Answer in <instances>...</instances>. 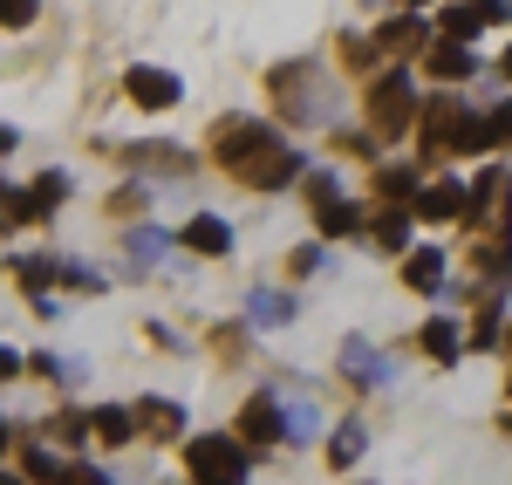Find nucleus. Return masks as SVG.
<instances>
[{
  "label": "nucleus",
  "mask_w": 512,
  "mask_h": 485,
  "mask_svg": "<svg viewBox=\"0 0 512 485\" xmlns=\"http://www.w3.org/2000/svg\"><path fill=\"white\" fill-rule=\"evenodd\" d=\"M205 151H212V164H219L226 178H239V185L253 192V185L274 171V158L287 151V144H280L274 123H260V117H219L212 137H205Z\"/></svg>",
  "instance_id": "nucleus-1"
},
{
  "label": "nucleus",
  "mask_w": 512,
  "mask_h": 485,
  "mask_svg": "<svg viewBox=\"0 0 512 485\" xmlns=\"http://www.w3.org/2000/svg\"><path fill=\"white\" fill-rule=\"evenodd\" d=\"M267 96H274V117L287 123H328V110H335V96H328V76H321V62H280V69H267Z\"/></svg>",
  "instance_id": "nucleus-2"
},
{
  "label": "nucleus",
  "mask_w": 512,
  "mask_h": 485,
  "mask_svg": "<svg viewBox=\"0 0 512 485\" xmlns=\"http://www.w3.org/2000/svg\"><path fill=\"white\" fill-rule=\"evenodd\" d=\"M362 117H369V137H376V144L410 137V130L424 123V103H417V89H410V69H383V76L369 82Z\"/></svg>",
  "instance_id": "nucleus-3"
},
{
  "label": "nucleus",
  "mask_w": 512,
  "mask_h": 485,
  "mask_svg": "<svg viewBox=\"0 0 512 485\" xmlns=\"http://www.w3.org/2000/svg\"><path fill=\"white\" fill-rule=\"evenodd\" d=\"M246 465H253V451L239 438H219V431L185 445V479L192 485H246Z\"/></svg>",
  "instance_id": "nucleus-4"
},
{
  "label": "nucleus",
  "mask_w": 512,
  "mask_h": 485,
  "mask_svg": "<svg viewBox=\"0 0 512 485\" xmlns=\"http://www.w3.org/2000/svg\"><path fill=\"white\" fill-rule=\"evenodd\" d=\"M465 123H472L465 96H431V103H424V123H417V158H424V164L458 158V137H465Z\"/></svg>",
  "instance_id": "nucleus-5"
},
{
  "label": "nucleus",
  "mask_w": 512,
  "mask_h": 485,
  "mask_svg": "<svg viewBox=\"0 0 512 485\" xmlns=\"http://www.w3.org/2000/svg\"><path fill=\"white\" fill-rule=\"evenodd\" d=\"M233 438L246 451H267V445H287V404H280L274 390H253L233 417Z\"/></svg>",
  "instance_id": "nucleus-6"
},
{
  "label": "nucleus",
  "mask_w": 512,
  "mask_h": 485,
  "mask_svg": "<svg viewBox=\"0 0 512 485\" xmlns=\"http://www.w3.org/2000/svg\"><path fill=\"white\" fill-rule=\"evenodd\" d=\"M69 199V171H41L35 185H7V226H41Z\"/></svg>",
  "instance_id": "nucleus-7"
},
{
  "label": "nucleus",
  "mask_w": 512,
  "mask_h": 485,
  "mask_svg": "<svg viewBox=\"0 0 512 485\" xmlns=\"http://www.w3.org/2000/svg\"><path fill=\"white\" fill-rule=\"evenodd\" d=\"M117 158L137 171V185H144V178H192V171H198V158L185 151V144H171V137H144V144H123Z\"/></svg>",
  "instance_id": "nucleus-8"
},
{
  "label": "nucleus",
  "mask_w": 512,
  "mask_h": 485,
  "mask_svg": "<svg viewBox=\"0 0 512 485\" xmlns=\"http://www.w3.org/2000/svg\"><path fill=\"white\" fill-rule=\"evenodd\" d=\"M335 369L349 376L355 390H383V383L396 376V363L383 356V349H376V342H362V335H349V342L335 349Z\"/></svg>",
  "instance_id": "nucleus-9"
},
{
  "label": "nucleus",
  "mask_w": 512,
  "mask_h": 485,
  "mask_svg": "<svg viewBox=\"0 0 512 485\" xmlns=\"http://www.w3.org/2000/svg\"><path fill=\"white\" fill-rule=\"evenodd\" d=\"M185 96V82L171 76V69H151V62H137L130 76H123V103H137V110H171Z\"/></svg>",
  "instance_id": "nucleus-10"
},
{
  "label": "nucleus",
  "mask_w": 512,
  "mask_h": 485,
  "mask_svg": "<svg viewBox=\"0 0 512 485\" xmlns=\"http://www.w3.org/2000/svg\"><path fill=\"white\" fill-rule=\"evenodd\" d=\"M465 212H472V185L465 178H437V185H424V199H417V219H431V226H451Z\"/></svg>",
  "instance_id": "nucleus-11"
},
{
  "label": "nucleus",
  "mask_w": 512,
  "mask_h": 485,
  "mask_svg": "<svg viewBox=\"0 0 512 485\" xmlns=\"http://www.w3.org/2000/svg\"><path fill=\"white\" fill-rule=\"evenodd\" d=\"M178 246L198 253V260H226V253H233V226H226L219 212H192L185 233H178Z\"/></svg>",
  "instance_id": "nucleus-12"
},
{
  "label": "nucleus",
  "mask_w": 512,
  "mask_h": 485,
  "mask_svg": "<svg viewBox=\"0 0 512 485\" xmlns=\"http://www.w3.org/2000/svg\"><path fill=\"white\" fill-rule=\"evenodd\" d=\"M437 21H424V14H390L383 28H376V41H383V55H431L437 41H431Z\"/></svg>",
  "instance_id": "nucleus-13"
},
{
  "label": "nucleus",
  "mask_w": 512,
  "mask_h": 485,
  "mask_svg": "<svg viewBox=\"0 0 512 485\" xmlns=\"http://www.w3.org/2000/svg\"><path fill=\"white\" fill-rule=\"evenodd\" d=\"M417 199H424L417 164H376V205H390V212H417Z\"/></svg>",
  "instance_id": "nucleus-14"
},
{
  "label": "nucleus",
  "mask_w": 512,
  "mask_h": 485,
  "mask_svg": "<svg viewBox=\"0 0 512 485\" xmlns=\"http://www.w3.org/2000/svg\"><path fill=\"white\" fill-rule=\"evenodd\" d=\"M417 349H424V356H431V363H458V356H465V349H472V335H465V328H458V315H431V322L417 328Z\"/></svg>",
  "instance_id": "nucleus-15"
},
{
  "label": "nucleus",
  "mask_w": 512,
  "mask_h": 485,
  "mask_svg": "<svg viewBox=\"0 0 512 485\" xmlns=\"http://www.w3.org/2000/svg\"><path fill=\"white\" fill-rule=\"evenodd\" d=\"M137 431L151 438V445H178V431H185V404H171V397H137Z\"/></svg>",
  "instance_id": "nucleus-16"
},
{
  "label": "nucleus",
  "mask_w": 512,
  "mask_h": 485,
  "mask_svg": "<svg viewBox=\"0 0 512 485\" xmlns=\"http://www.w3.org/2000/svg\"><path fill=\"white\" fill-rule=\"evenodd\" d=\"M41 438L62 445V451H82L96 438V417H89V410H55V417H41Z\"/></svg>",
  "instance_id": "nucleus-17"
},
{
  "label": "nucleus",
  "mask_w": 512,
  "mask_h": 485,
  "mask_svg": "<svg viewBox=\"0 0 512 485\" xmlns=\"http://www.w3.org/2000/svg\"><path fill=\"white\" fill-rule=\"evenodd\" d=\"M424 69H431L437 82H472L478 76V55L465 48V41H437L431 55H424Z\"/></svg>",
  "instance_id": "nucleus-18"
},
{
  "label": "nucleus",
  "mask_w": 512,
  "mask_h": 485,
  "mask_svg": "<svg viewBox=\"0 0 512 485\" xmlns=\"http://www.w3.org/2000/svg\"><path fill=\"white\" fill-rule=\"evenodd\" d=\"M55 281H62V260L55 253H14V287H28L35 301H48Z\"/></svg>",
  "instance_id": "nucleus-19"
},
{
  "label": "nucleus",
  "mask_w": 512,
  "mask_h": 485,
  "mask_svg": "<svg viewBox=\"0 0 512 485\" xmlns=\"http://www.w3.org/2000/svg\"><path fill=\"white\" fill-rule=\"evenodd\" d=\"M315 226H321V240H362L376 219H369V205H328V212H315Z\"/></svg>",
  "instance_id": "nucleus-20"
},
{
  "label": "nucleus",
  "mask_w": 512,
  "mask_h": 485,
  "mask_svg": "<svg viewBox=\"0 0 512 485\" xmlns=\"http://www.w3.org/2000/svg\"><path fill=\"white\" fill-rule=\"evenodd\" d=\"M246 322H253V328H287V322H294V294H280V287H253V294H246Z\"/></svg>",
  "instance_id": "nucleus-21"
},
{
  "label": "nucleus",
  "mask_w": 512,
  "mask_h": 485,
  "mask_svg": "<svg viewBox=\"0 0 512 485\" xmlns=\"http://www.w3.org/2000/svg\"><path fill=\"white\" fill-rule=\"evenodd\" d=\"M335 55H342V69H349V76H369V69L383 62V41H376V35H355V28H342V35H335Z\"/></svg>",
  "instance_id": "nucleus-22"
},
{
  "label": "nucleus",
  "mask_w": 512,
  "mask_h": 485,
  "mask_svg": "<svg viewBox=\"0 0 512 485\" xmlns=\"http://www.w3.org/2000/svg\"><path fill=\"white\" fill-rule=\"evenodd\" d=\"M403 287L437 294V287H444V253H437V246H410V260H403Z\"/></svg>",
  "instance_id": "nucleus-23"
},
{
  "label": "nucleus",
  "mask_w": 512,
  "mask_h": 485,
  "mask_svg": "<svg viewBox=\"0 0 512 485\" xmlns=\"http://www.w3.org/2000/svg\"><path fill=\"white\" fill-rule=\"evenodd\" d=\"M362 451H369V431H362V417H342V424L328 431V465H335V472H349Z\"/></svg>",
  "instance_id": "nucleus-24"
},
{
  "label": "nucleus",
  "mask_w": 512,
  "mask_h": 485,
  "mask_svg": "<svg viewBox=\"0 0 512 485\" xmlns=\"http://www.w3.org/2000/svg\"><path fill=\"white\" fill-rule=\"evenodd\" d=\"M89 417H96V445H130L137 438V410L130 404H96Z\"/></svg>",
  "instance_id": "nucleus-25"
},
{
  "label": "nucleus",
  "mask_w": 512,
  "mask_h": 485,
  "mask_svg": "<svg viewBox=\"0 0 512 485\" xmlns=\"http://www.w3.org/2000/svg\"><path fill=\"white\" fill-rule=\"evenodd\" d=\"M369 240L383 246L390 260H410V212H390V205H383V212H376V226H369Z\"/></svg>",
  "instance_id": "nucleus-26"
},
{
  "label": "nucleus",
  "mask_w": 512,
  "mask_h": 485,
  "mask_svg": "<svg viewBox=\"0 0 512 485\" xmlns=\"http://www.w3.org/2000/svg\"><path fill=\"white\" fill-rule=\"evenodd\" d=\"M14 472H21V479H35V485H62V479H69V465H62L55 451H41V445L14 451Z\"/></svg>",
  "instance_id": "nucleus-27"
},
{
  "label": "nucleus",
  "mask_w": 512,
  "mask_h": 485,
  "mask_svg": "<svg viewBox=\"0 0 512 485\" xmlns=\"http://www.w3.org/2000/svg\"><path fill=\"white\" fill-rule=\"evenodd\" d=\"M164 253H171V233H158L151 219H144V226H130V267H137V274H144V267H158Z\"/></svg>",
  "instance_id": "nucleus-28"
},
{
  "label": "nucleus",
  "mask_w": 512,
  "mask_h": 485,
  "mask_svg": "<svg viewBox=\"0 0 512 485\" xmlns=\"http://www.w3.org/2000/svg\"><path fill=\"white\" fill-rule=\"evenodd\" d=\"M315 438H321V410H315V397L287 404V445H315Z\"/></svg>",
  "instance_id": "nucleus-29"
},
{
  "label": "nucleus",
  "mask_w": 512,
  "mask_h": 485,
  "mask_svg": "<svg viewBox=\"0 0 512 485\" xmlns=\"http://www.w3.org/2000/svg\"><path fill=\"white\" fill-rule=\"evenodd\" d=\"M205 342H212V356H219L226 369H239V363H246V328H239V322H219L212 335H205Z\"/></svg>",
  "instance_id": "nucleus-30"
},
{
  "label": "nucleus",
  "mask_w": 512,
  "mask_h": 485,
  "mask_svg": "<svg viewBox=\"0 0 512 485\" xmlns=\"http://www.w3.org/2000/svg\"><path fill=\"white\" fill-rule=\"evenodd\" d=\"M301 199L315 205V212L342 205V185H335V171H308V178H301Z\"/></svg>",
  "instance_id": "nucleus-31"
},
{
  "label": "nucleus",
  "mask_w": 512,
  "mask_h": 485,
  "mask_svg": "<svg viewBox=\"0 0 512 485\" xmlns=\"http://www.w3.org/2000/svg\"><path fill=\"white\" fill-rule=\"evenodd\" d=\"M144 212H151V192H144V185H117V192H110V219H137V226H144Z\"/></svg>",
  "instance_id": "nucleus-32"
},
{
  "label": "nucleus",
  "mask_w": 512,
  "mask_h": 485,
  "mask_svg": "<svg viewBox=\"0 0 512 485\" xmlns=\"http://www.w3.org/2000/svg\"><path fill=\"white\" fill-rule=\"evenodd\" d=\"M335 158L376 164V137H369V123H362V130H335Z\"/></svg>",
  "instance_id": "nucleus-33"
},
{
  "label": "nucleus",
  "mask_w": 512,
  "mask_h": 485,
  "mask_svg": "<svg viewBox=\"0 0 512 485\" xmlns=\"http://www.w3.org/2000/svg\"><path fill=\"white\" fill-rule=\"evenodd\" d=\"M62 287H69V294H103V274H96V267H82V260H62Z\"/></svg>",
  "instance_id": "nucleus-34"
},
{
  "label": "nucleus",
  "mask_w": 512,
  "mask_h": 485,
  "mask_svg": "<svg viewBox=\"0 0 512 485\" xmlns=\"http://www.w3.org/2000/svg\"><path fill=\"white\" fill-rule=\"evenodd\" d=\"M321 267H328V253H321L315 240H308V246H294V253H287V281H308V274H321Z\"/></svg>",
  "instance_id": "nucleus-35"
},
{
  "label": "nucleus",
  "mask_w": 512,
  "mask_h": 485,
  "mask_svg": "<svg viewBox=\"0 0 512 485\" xmlns=\"http://www.w3.org/2000/svg\"><path fill=\"white\" fill-rule=\"evenodd\" d=\"M485 123H492V151H512V103H499Z\"/></svg>",
  "instance_id": "nucleus-36"
},
{
  "label": "nucleus",
  "mask_w": 512,
  "mask_h": 485,
  "mask_svg": "<svg viewBox=\"0 0 512 485\" xmlns=\"http://www.w3.org/2000/svg\"><path fill=\"white\" fill-rule=\"evenodd\" d=\"M62 485H110V472H96V465H69V479Z\"/></svg>",
  "instance_id": "nucleus-37"
},
{
  "label": "nucleus",
  "mask_w": 512,
  "mask_h": 485,
  "mask_svg": "<svg viewBox=\"0 0 512 485\" xmlns=\"http://www.w3.org/2000/svg\"><path fill=\"white\" fill-rule=\"evenodd\" d=\"M499 76H506V82H512V41H506V55H499Z\"/></svg>",
  "instance_id": "nucleus-38"
},
{
  "label": "nucleus",
  "mask_w": 512,
  "mask_h": 485,
  "mask_svg": "<svg viewBox=\"0 0 512 485\" xmlns=\"http://www.w3.org/2000/svg\"><path fill=\"white\" fill-rule=\"evenodd\" d=\"M499 431H506V438H512V410H506V417H499Z\"/></svg>",
  "instance_id": "nucleus-39"
},
{
  "label": "nucleus",
  "mask_w": 512,
  "mask_h": 485,
  "mask_svg": "<svg viewBox=\"0 0 512 485\" xmlns=\"http://www.w3.org/2000/svg\"><path fill=\"white\" fill-rule=\"evenodd\" d=\"M0 485H21V472H7V479H0Z\"/></svg>",
  "instance_id": "nucleus-40"
},
{
  "label": "nucleus",
  "mask_w": 512,
  "mask_h": 485,
  "mask_svg": "<svg viewBox=\"0 0 512 485\" xmlns=\"http://www.w3.org/2000/svg\"><path fill=\"white\" fill-rule=\"evenodd\" d=\"M506 397H512V369H506Z\"/></svg>",
  "instance_id": "nucleus-41"
},
{
  "label": "nucleus",
  "mask_w": 512,
  "mask_h": 485,
  "mask_svg": "<svg viewBox=\"0 0 512 485\" xmlns=\"http://www.w3.org/2000/svg\"><path fill=\"white\" fill-rule=\"evenodd\" d=\"M506 349H512V322H506Z\"/></svg>",
  "instance_id": "nucleus-42"
},
{
  "label": "nucleus",
  "mask_w": 512,
  "mask_h": 485,
  "mask_svg": "<svg viewBox=\"0 0 512 485\" xmlns=\"http://www.w3.org/2000/svg\"><path fill=\"white\" fill-rule=\"evenodd\" d=\"M355 485H369V479H355Z\"/></svg>",
  "instance_id": "nucleus-43"
}]
</instances>
